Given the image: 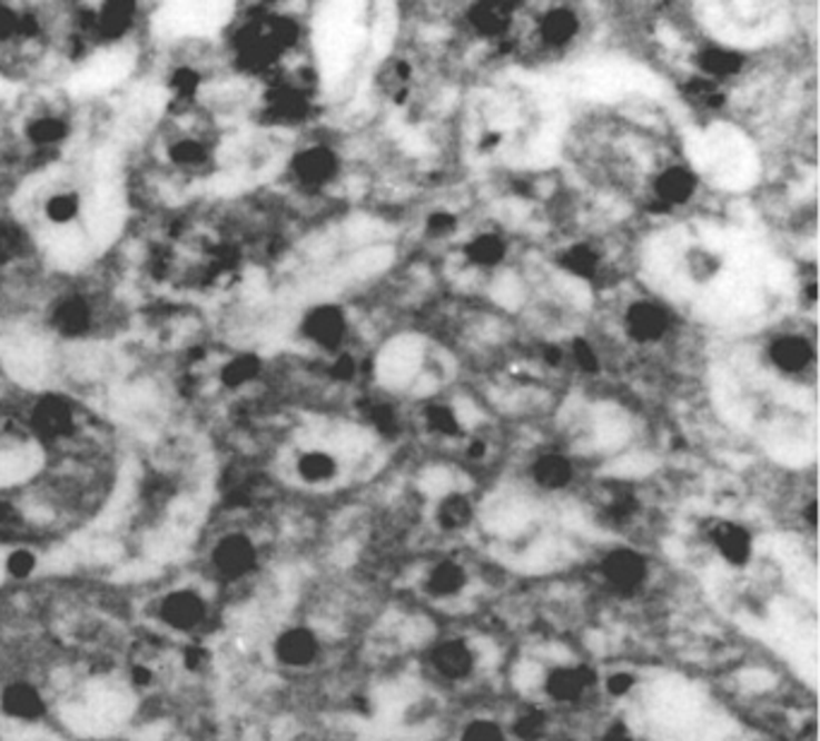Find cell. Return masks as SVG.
I'll list each match as a JSON object with an SVG mask.
<instances>
[{"mask_svg":"<svg viewBox=\"0 0 820 741\" xmlns=\"http://www.w3.org/2000/svg\"><path fill=\"white\" fill-rule=\"evenodd\" d=\"M298 39H302V27L287 14L260 18L244 27L236 37L238 63L250 72L270 70L281 56L296 49Z\"/></svg>","mask_w":820,"mask_h":741,"instance_id":"cell-1","label":"cell"},{"mask_svg":"<svg viewBox=\"0 0 820 741\" xmlns=\"http://www.w3.org/2000/svg\"><path fill=\"white\" fill-rule=\"evenodd\" d=\"M157 621L176 635H196L210 621V602L192 587H174L157 602Z\"/></svg>","mask_w":820,"mask_h":741,"instance_id":"cell-2","label":"cell"},{"mask_svg":"<svg viewBox=\"0 0 820 741\" xmlns=\"http://www.w3.org/2000/svg\"><path fill=\"white\" fill-rule=\"evenodd\" d=\"M260 552L244 532L221 535L210 550V569L219 583H241L258 569Z\"/></svg>","mask_w":820,"mask_h":741,"instance_id":"cell-3","label":"cell"},{"mask_svg":"<svg viewBox=\"0 0 820 741\" xmlns=\"http://www.w3.org/2000/svg\"><path fill=\"white\" fill-rule=\"evenodd\" d=\"M0 715L14 724H39L49 715V699L37 681L12 679L0 686Z\"/></svg>","mask_w":820,"mask_h":741,"instance_id":"cell-4","label":"cell"},{"mask_svg":"<svg viewBox=\"0 0 820 741\" xmlns=\"http://www.w3.org/2000/svg\"><path fill=\"white\" fill-rule=\"evenodd\" d=\"M349 330V320L345 308L337 304H318L302 318V335L310 345L323 352H337L345 343Z\"/></svg>","mask_w":820,"mask_h":741,"instance_id":"cell-5","label":"cell"},{"mask_svg":"<svg viewBox=\"0 0 820 741\" xmlns=\"http://www.w3.org/2000/svg\"><path fill=\"white\" fill-rule=\"evenodd\" d=\"M29 426L43 443H58L75 432L78 422H75V409L66 397L43 395L29 412Z\"/></svg>","mask_w":820,"mask_h":741,"instance_id":"cell-6","label":"cell"},{"mask_svg":"<svg viewBox=\"0 0 820 741\" xmlns=\"http://www.w3.org/2000/svg\"><path fill=\"white\" fill-rule=\"evenodd\" d=\"M705 537L720 559L734 569H745L753 559V537L743 525L727 521V517H712L705 525Z\"/></svg>","mask_w":820,"mask_h":741,"instance_id":"cell-7","label":"cell"},{"mask_svg":"<svg viewBox=\"0 0 820 741\" xmlns=\"http://www.w3.org/2000/svg\"><path fill=\"white\" fill-rule=\"evenodd\" d=\"M600 573L611 590L621 592V595H633L648 581V559L629 546H621L602 559Z\"/></svg>","mask_w":820,"mask_h":741,"instance_id":"cell-8","label":"cell"},{"mask_svg":"<svg viewBox=\"0 0 820 741\" xmlns=\"http://www.w3.org/2000/svg\"><path fill=\"white\" fill-rule=\"evenodd\" d=\"M310 113V95L302 87L285 80L270 87L265 95L263 116L273 126H298L304 124Z\"/></svg>","mask_w":820,"mask_h":741,"instance_id":"cell-9","label":"cell"},{"mask_svg":"<svg viewBox=\"0 0 820 741\" xmlns=\"http://www.w3.org/2000/svg\"><path fill=\"white\" fill-rule=\"evenodd\" d=\"M292 176L306 188H325L339 176V157L327 145H308L292 157Z\"/></svg>","mask_w":820,"mask_h":741,"instance_id":"cell-10","label":"cell"},{"mask_svg":"<svg viewBox=\"0 0 820 741\" xmlns=\"http://www.w3.org/2000/svg\"><path fill=\"white\" fill-rule=\"evenodd\" d=\"M320 655L318 635L306 626H289L273 641V658L287 670H306Z\"/></svg>","mask_w":820,"mask_h":741,"instance_id":"cell-11","label":"cell"},{"mask_svg":"<svg viewBox=\"0 0 820 741\" xmlns=\"http://www.w3.org/2000/svg\"><path fill=\"white\" fill-rule=\"evenodd\" d=\"M596 684V672L587 664L554 666L544 679V691L556 703H575Z\"/></svg>","mask_w":820,"mask_h":741,"instance_id":"cell-12","label":"cell"},{"mask_svg":"<svg viewBox=\"0 0 820 741\" xmlns=\"http://www.w3.org/2000/svg\"><path fill=\"white\" fill-rule=\"evenodd\" d=\"M623 325H625V333H629V337L635 339V343L652 345V343H660V339L669 333L671 320L660 304L640 299L631 304L629 310H625Z\"/></svg>","mask_w":820,"mask_h":741,"instance_id":"cell-13","label":"cell"},{"mask_svg":"<svg viewBox=\"0 0 820 741\" xmlns=\"http://www.w3.org/2000/svg\"><path fill=\"white\" fill-rule=\"evenodd\" d=\"M813 345L809 343L807 337L794 335V333H784L778 335L768 345V359L774 366V370H780L784 376H801L813 364Z\"/></svg>","mask_w":820,"mask_h":741,"instance_id":"cell-14","label":"cell"},{"mask_svg":"<svg viewBox=\"0 0 820 741\" xmlns=\"http://www.w3.org/2000/svg\"><path fill=\"white\" fill-rule=\"evenodd\" d=\"M428 666L445 681H462L474 672V652L460 639H445L428 650Z\"/></svg>","mask_w":820,"mask_h":741,"instance_id":"cell-15","label":"cell"},{"mask_svg":"<svg viewBox=\"0 0 820 741\" xmlns=\"http://www.w3.org/2000/svg\"><path fill=\"white\" fill-rule=\"evenodd\" d=\"M92 325H95V308L80 294L63 296L51 310V328L56 330V335H61L66 339L85 337L92 330Z\"/></svg>","mask_w":820,"mask_h":741,"instance_id":"cell-16","label":"cell"},{"mask_svg":"<svg viewBox=\"0 0 820 741\" xmlns=\"http://www.w3.org/2000/svg\"><path fill=\"white\" fill-rule=\"evenodd\" d=\"M698 174L691 167L674 165L662 169L652 181L654 198H658L664 207H679L691 202L698 192Z\"/></svg>","mask_w":820,"mask_h":741,"instance_id":"cell-17","label":"cell"},{"mask_svg":"<svg viewBox=\"0 0 820 741\" xmlns=\"http://www.w3.org/2000/svg\"><path fill=\"white\" fill-rule=\"evenodd\" d=\"M530 477L536 486L544 488V492H561V488L571 486V482L575 480V465L571 463V457H565L563 453L549 451L534 457Z\"/></svg>","mask_w":820,"mask_h":741,"instance_id":"cell-18","label":"cell"},{"mask_svg":"<svg viewBox=\"0 0 820 741\" xmlns=\"http://www.w3.org/2000/svg\"><path fill=\"white\" fill-rule=\"evenodd\" d=\"M580 29H583V24H580L575 10L551 8L542 14L536 32H540V39L546 49H565L580 34Z\"/></svg>","mask_w":820,"mask_h":741,"instance_id":"cell-19","label":"cell"},{"mask_svg":"<svg viewBox=\"0 0 820 741\" xmlns=\"http://www.w3.org/2000/svg\"><path fill=\"white\" fill-rule=\"evenodd\" d=\"M515 8L511 3H474L467 10V22L480 37L498 39L508 32L513 24Z\"/></svg>","mask_w":820,"mask_h":741,"instance_id":"cell-20","label":"cell"},{"mask_svg":"<svg viewBox=\"0 0 820 741\" xmlns=\"http://www.w3.org/2000/svg\"><path fill=\"white\" fill-rule=\"evenodd\" d=\"M695 66L700 72H703V78L718 82V80H729V78L739 76L745 66V56L729 47H705L698 51Z\"/></svg>","mask_w":820,"mask_h":741,"instance_id":"cell-21","label":"cell"},{"mask_svg":"<svg viewBox=\"0 0 820 741\" xmlns=\"http://www.w3.org/2000/svg\"><path fill=\"white\" fill-rule=\"evenodd\" d=\"M136 18L138 6L130 3V0H121V3H103L95 14L92 29L97 37L113 41L130 32L132 24H136Z\"/></svg>","mask_w":820,"mask_h":741,"instance_id":"cell-22","label":"cell"},{"mask_svg":"<svg viewBox=\"0 0 820 741\" xmlns=\"http://www.w3.org/2000/svg\"><path fill=\"white\" fill-rule=\"evenodd\" d=\"M465 587H467V571L462 569L457 561H451V559L434 563V566L428 569L426 581H424V590L436 600L457 597Z\"/></svg>","mask_w":820,"mask_h":741,"instance_id":"cell-23","label":"cell"},{"mask_svg":"<svg viewBox=\"0 0 820 741\" xmlns=\"http://www.w3.org/2000/svg\"><path fill=\"white\" fill-rule=\"evenodd\" d=\"M556 265L565 275L590 281L600 275L602 256L592 244L577 241V244H569L561 250V254L556 256Z\"/></svg>","mask_w":820,"mask_h":741,"instance_id":"cell-24","label":"cell"},{"mask_svg":"<svg viewBox=\"0 0 820 741\" xmlns=\"http://www.w3.org/2000/svg\"><path fill=\"white\" fill-rule=\"evenodd\" d=\"M465 258L480 270H494L508 256V244L496 231H482L465 244Z\"/></svg>","mask_w":820,"mask_h":741,"instance_id":"cell-25","label":"cell"},{"mask_svg":"<svg viewBox=\"0 0 820 741\" xmlns=\"http://www.w3.org/2000/svg\"><path fill=\"white\" fill-rule=\"evenodd\" d=\"M24 138L39 150H53L70 138V124L58 113H41L24 126Z\"/></svg>","mask_w":820,"mask_h":741,"instance_id":"cell-26","label":"cell"},{"mask_svg":"<svg viewBox=\"0 0 820 741\" xmlns=\"http://www.w3.org/2000/svg\"><path fill=\"white\" fill-rule=\"evenodd\" d=\"M296 474L298 480L308 486H323L337 477L339 463L337 457L327 451H306L304 455H298Z\"/></svg>","mask_w":820,"mask_h":741,"instance_id":"cell-27","label":"cell"},{"mask_svg":"<svg viewBox=\"0 0 820 741\" xmlns=\"http://www.w3.org/2000/svg\"><path fill=\"white\" fill-rule=\"evenodd\" d=\"M474 521V503L470 496L451 492L445 494L436 506V525L443 532H460Z\"/></svg>","mask_w":820,"mask_h":741,"instance_id":"cell-28","label":"cell"},{"mask_svg":"<svg viewBox=\"0 0 820 741\" xmlns=\"http://www.w3.org/2000/svg\"><path fill=\"white\" fill-rule=\"evenodd\" d=\"M263 374V359L258 354H236L219 368V381L227 391H241Z\"/></svg>","mask_w":820,"mask_h":741,"instance_id":"cell-29","label":"cell"},{"mask_svg":"<svg viewBox=\"0 0 820 741\" xmlns=\"http://www.w3.org/2000/svg\"><path fill=\"white\" fill-rule=\"evenodd\" d=\"M169 159L171 165L184 171H200L213 161V150L205 140L186 136L169 145Z\"/></svg>","mask_w":820,"mask_h":741,"instance_id":"cell-30","label":"cell"},{"mask_svg":"<svg viewBox=\"0 0 820 741\" xmlns=\"http://www.w3.org/2000/svg\"><path fill=\"white\" fill-rule=\"evenodd\" d=\"M376 85L381 87V92L387 99H393L395 103H402L409 95L412 66L407 61H402V58H393V61L383 63V68L378 70Z\"/></svg>","mask_w":820,"mask_h":741,"instance_id":"cell-31","label":"cell"},{"mask_svg":"<svg viewBox=\"0 0 820 741\" xmlns=\"http://www.w3.org/2000/svg\"><path fill=\"white\" fill-rule=\"evenodd\" d=\"M39 569V556L29 546H12L0 561V573H3L12 583H27Z\"/></svg>","mask_w":820,"mask_h":741,"instance_id":"cell-32","label":"cell"},{"mask_svg":"<svg viewBox=\"0 0 820 741\" xmlns=\"http://www.w3.org/2000/svg\"><path fill=\"white\" fill-rule=\"evenodd\" d=\"M685 268H689V275L700 281V285H708V281L718 279L724 270V263L718 254H712L710 248L705 246H695L685 254Z\"/></svg>","mask_w":820,"mask_h":741,"instance_id":"cell-33","label":"cell"},{"mask_svg":"<svg viewBox=\"0 0 820 741\" xmlns=\"http://www.w3.org/2000/svg\"><path fill=\"white\" fill-rule=\"evenodd\" d=\"M80 210H82L80 196L72 190H58L47 200V205H43V215H47L51 225L58 227H66L70 221L78 219Z\"/></svg>","mask_w":820,"mask_h":741,"instance_id":"cell-34","label":"cell"},{"mask_svg":"<svg viewBox=\"0 0 820 741\" xmlns=\"http://www.w3.org/2000/svg\"><path fill=\"white\" fill-rule=\"evenodd\" d=\"M424 424L431 434L443 436V438H453L462 434L457 412L451 405H443V403H434L424 409Z\"/></svg>","mask_w":820,"mask_h":741,"instance_id":"cell-35","label":"cell"},{"mask_svg":"<svg viewBox=\"0 0 820 741\" xmlns=\"http://www.w3.org/2000/svg\"><path fill=\"white\" fill-rule=\"evenodd\" d=\"M24 527H27L24 511L14 501L0 498V540L3 542L20 540Z\"/></svg>","mask_w":820,"mask_h":741,"instance_id":"cell-36","label":"cell"},{"mask_svg":"<svg viewBox=\"0 0 820 741\" xmlns=\"http://www.w3.org/2000/svg\"><path fill=\"white\" fill-rule=\"evenodd\" d=\"M546 728H549V720H546V715L542 713V710L530 708V710H525V713H520L515 718L513 734L520 741H540L546 734Z\"/></svg>","mask_w":820,"mask_h":741,"instance_id":"cell-37","label":"cell"},{"mask_svg":"<svg viewBox=\"0 0 820 741\" xmlns=\"http://www.w3.org/2000/svg\"><path fill=\"white\" fill-rule=\"evenodd\" d=\"M210 662H213L210 650L200 643H188L186 648L178 650V666H181V672L186 674L200 676L202 672L210 670Z\"/></svg>","mask_w":820,"mask_h":741,"instance_id":"cell-38","label":"cell"},{"mask_svg":"<svg viewBox=\"0 0 820 741\" xmlns=\"http://www.w3.org/2000/svg\"><path fill=\"white\" fill-rule=\"evenodd\" d=\"M169 87L174 90L176 99L181 101H190L192 97L198 95L200 90V72L196 68L190 66H184V68H176L171 72V80H169Z\"/></svg>","mask_w":820,"mask_h":741,"instance_id":"cell-39","label":"cell"},{"mask_svg":"<svg viewBox=\"0 0 820 741\" xmlns=\"http://www.w3.org/2000/svg\"><path fill=\"white\" fill-rule=\"evenodd\" d=\"M460 741H505V732L498 722L480 718L465 724V730L460 732Z\"/></svg>","mask_w":820,"mask_h":741,"instance_id":"cell-40","label":"cell"},{"mask_svg":"<svg viewBox=\"0 0 820 741\" xmlns=\"http://www.w3.org/2000/svg\"><path fill=\"white\" fill-rule=\"evenodd\" d=\"M571 359L575 362L580 370H583V374H596V370H600V357H596V349L587 343L585 337H575L571 343Z\"/></svg>","mask_w":820,"mask_h":741,"instance_id":"cell-41","label":"cell"},{"mask_svg":"<svg viewBox=\"0 0 820 741\" xmlns=\"http://www.w3.org/2000/svg\"><path fill=\"white\" fill-rule=\"evenodd\" d=\"M455 229H457V217L445 210L431 213L426 219V234L431 236V239H447V236H451Z\"/></svg>","mask_w":820,"mask_h":741,"instance_id":"cell-42","label":"cell"},{"mask_svg":"<svg viewBox=\"0 0 820 741\" xmlns=\"http://www.w3.org/2000/svg\"><path fill=\"white\" fill-rule=\"evenodd\" d=\"M638 684V676L633 672H625V670H619V672H611L606 679H604V691L611 695V699H623V695H629Z\"/></svg>","mask_w":820,"mask_h":741,"instance_id":"cell-43","label":"cell"},{"mask_svg":"<svg viewBox=\"0 0 820 741\" xmlns=\"http://www.w3.org/2000/svg\"><path fill=\"white\" fill-rule=\"evenodd\" d=\"M20 24H22V14L18 10H12L10 6L0 3V41H10L14 37H20Z\"/></svg>","mask_w":820,"mask_h":741,"instance_id":"cell-44","label":"cell"},{"mask_svg":"<svg viewBox=\"0 0 820 741\" xmlns=\"http://www.w3.org/2000/svg\"><path fill=\"white\" fill-rule=\"evenodd\" d=\"M368 422L376 426L378 432L391 434V432H395V426H397V414H395L393 407H387V405H373L368 409Z\"/></svg>","mask_w":820,"mask_h":741,"instance_id":"cell-45","label":"cell"},{"mask_svg":"<svg viewBox=\"0 0 820 741\" xmlns=\"http://www.w3.org/2000/svg\"><path fill=\"white\" fill-rule=\"evenodd\" d=\"M330 374L337 378V381H352L354 374H356V362L349 357V354H342V357L335 359Z\"/></svg>","mask_w":820,"mask_h":741,"instance_id":"cell-46","label":"cell"},{"mask_svg":"<svg viewBox=\"0 0 820 741\" xmlns=\"http://www.w3.org/2000/svg\"><path fill=\"white\" fill-rule=\"evenodd\" d=\"M600 741H640V739H635V734L631 732L629 724L614 722V724H611V728L602 734V739H600Z\"/></svg>","mask_w":820,"mask_h":741,"instance_id":"cell-47","label":"cell"},{"mask_svg":"<svg viewBox=\"0 0 820 741\" xmlns=\"http://www.w3.org/2000/svg\"><path fill=\"white\" fill-rule=\"evenodd\" d=\"M501 142H503V132L491 130V132H486V136L480 140V145H476V150H480V152H494Z\"/></svg>","mask_w":820,"mask_h":741,"instance_id":"cell-48","label":"cell"},{"mask_svg":"<svg viewBox=\"0 0 820 741\" xmlns=\"http://www.w3.org/2000/svg\"><path fill=\"white\" fill-rule=\"evenodd\" d=\"M467 455L472 457V461H482V457L486 455V443L480 441V438H474L467 446Z\"/></svg>","mask_w":820,"mask_h":741,"instance_id":"cell-49","label":"cell"},{"mask_svg":"<svg viewBox=\"0 0 820 741\" xmlns=\"http://www.w3.org/2000/svg\"><path fill=\"white\" fill-rule=\"evenodd\" d=\"M807 521H809V525H811V527H816V501H811V503H809V508H807Z\"/></svg>","mask_w":820,"mask_h":741,"instance_id":"cell-50","label":"cell"}]
</instances>
